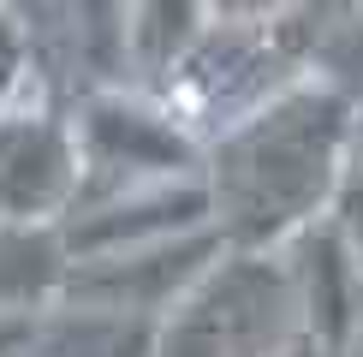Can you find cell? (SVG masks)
<instances>
[{
  "label": "cell",
  "instance_id": "cell-13",
  "mask_svg": "<svg viewBox=\"0 0 363 357\" xmlns=\"http://www.w3.org/2000/svg\"><path fill=\"white\" fill-rule=\"evenodd\" d=\"M274 357H328V351L315 346V339H304V334H292V339H286V346H280Z\"/></svg>",
  "mask_w": 363,
  "mask_h": 357
},
{
  "label": "cell",
  "instance_id": "cell-9",
  "mask_svg": "<svg viewBox=\"0 0 363 357\" xmlns=\"http://www.w3.org/2000/svg\"><path fill=\"white\" fill-rule=\"evenodd\" d=\"M66 268L60 220H0V316H42L66 292Z\"/></svg>",
  "mask_w": 363,
  "mask_h": 357
},
{
  "label": "cell",
  "instance_id": "cell-6",
  "mask_svg": "<svg viewBox=\"0 0 363 357\" xmlns=\"http://www.w3.org/2000/svg\"><path fill=\"white\" fill-rule=\"evenodd\" d=\"M208 220V185L203 173H179V178H155V185H131L113 197L78 203L60 215V238H66L72 262L78 256H108V250H131V244H155V238H179Z\"/></svg>",
  "mask_w": 363,
  "mask_h": 357
},
{
  "label": "cell",
  "instance_id": "cell-4",
  "mask_svg": "<svg viewBox=\"0 0 363 357\" xmlns=\"http://www.w3.org/2000/svg\"><path fill=\"white\" fill-rule=\"evenodd\" d=\"M78 131L60 89L24 66L0 96V220H60L78 197Z\"/></svg>",
  "mask_w": 363,
  "mask_h": 357
},
{
  "label": "cell",
  "instance_id": "cell-7",
  "mask_svg": "<svg viewBox=\"0 0 363 357\" xmlns=\"http://www.w3.org/2000/svg\"><path fill=\"white\" fill-rule=\"evenodd\" d=\"M280 262H286V280H292V298H298L304 339H315L328 357H340L363 327V274H357L352 250L340 244V232L328 227V215L310 220L280 250Z\"/></svg>",
  "mask_w": 363,
  "mask_h": 357
},
{
  "label": "cell",
  "instance_id": "cell-5",
  "mask_svg": "<svg viewBox=\"0 0 363 357\" xmlns=\"http://www.w3.org/2000/svg\"><path fill=\"white\" fill-rule=\"evenodd\" d=\"M220 256H226V244L215 227L155 238V244H131V250H108V256H78L66 268V292L60 298L138 310V316H167Z\"/></svg>",
  "mask_w": 363,
  "mask_h": 357
},
{
  "label": "cell",
  "instance_id": "cell-3",
  "mask_svg": "<svg viewBox=\"0 0 363 357\" xmlns=\"http://www.w3.org/2000/svg\"><path fill=\"white\" fill-rule=\"evenodd\" d=\"M72 131H78V167H84L72 208L131 185L203 173V137L155 89H131V84L84 89L72 101Z\"/></svg>",
  "mask_w": 363,
  "mask_h": 357
},
{
  "label": "cell",
  "instance_id": "cell-10",
  "mask_svg": "<svg viewBox=\"0 0 363 357\" xmlns=\"http://www.w3.org/2000/svg\"><path fill=\"white\" fill-rule=\"evenodd\" d=\"M310 72H315V78H328L334 89H345V96L363 108V6L340 12L334 24L315 30V42H310Z\"/></svg>",
  "mask_w": 363,
  "mask_h": 357
},
{
  "label": "cell",
  "instance_id": "cell-8",
  "mask_svg": "<svg viewBox=\"0 0 363 357\" xmlns=\"http://www.w3.org/2000/svg\"><path fill=\"white\" fill-rule=\"evenodd\" d=\"M155 339H161V316L84 304V298H54L30 322L24 357H155Z\"/></svg>",
  "mask_w": 363,
  "mask_h": 357
},
{
  "label": "cell",
  "instance_id": "cell-2",
  "mask_svg": "<svg viewBox=\"0 0 363 357\" xmlns=\"http://www.w3.org/2000/svg\"><path fill=\"white\" fill-rule=\"evenodd\" d=\"M298 327V298L280 250H226L161 316L155 357H274Z\"/></svg>",
  "mask_w": 363,
  "mask_h": 357
},
{
  "label": "cell",
  "instance_id": "cell-12",
  "mask_svg": "<svg viewBox=\"0 0 363 357\" xmlns=\"http://www.w3.org/2000/svg\"><path fill=\"white\" fill-rule=\"evenodd\" d=\"M208 6H215V18H280L304 0H208Z\"/></svg>",
  "mask_w": 363,
  "mask_h": 357
},
{
  "label": "cell",
  "instance_id": "cell-1",
  "mask_svg": "<svg viewBox=\"0 0 363 357\" xmlns=\"http://www.w3.org/2000/svg\"><path fill=\"white\" fill-rule=\"evenodd\" d=\"M357 137V101L304 66L203 143L208 220L226 250H286L328 215Z\"/></svg>",
  "mask_w": 363,
  "mask_h": 357
},
{
  "label": "cell",
  "instance_id": "cell-11",
  "mask_svg": "<svg viewBox=\"0 0 363 357\" xmlns=\"http://www.w3.org/2000/svg\"><path fill=\"white\" fill-rule=\"evenodd\" d=\"M328 227L340 232V244L352 250L357 274H363V167H345L334 203H328Z\"/></svg>",
  "mask_w": 363,
  "mask_h": 357
}]
</instances>
